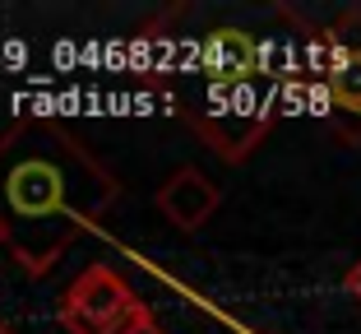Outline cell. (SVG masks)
Instances as JSON below:
<instances>
[{"instance_id":"cell-1","label":"cell","mask_w":361,"mask_h":334,"mask_svg":"<svg viewBox=\"0 0 361 334\" xmlns=\"http://www.w3.org/2000/svg\"><path fill=\"white\" fill-rule=\"evenodd\" d=\"M121 200V181L65 126L19 117L0 135V232L23 274H47Z\"/></svg>"},{"instance_id":"cell-2","label":"cell","mask_w":361,"mask_h":334,"mask_svg":"<svg viewBox=\"0 0 361 334\" xmlns=\"http://www.w3.org/2000/svg\"><path fill=\"white\" fill-rule=\"evenodd\" d=\"M135 302H139L135 288H130L116 270H106V265H88V270L70 283V292H65L61 325L70 334H93L97 325H106L111 316L130 311Z\"/></svg>"},{"instance_id":"cell-3","label":"cell","mask_w":361,"mask_h":334,"mask_svg":"<svg viewBox=\"0 0 361 334\" xmlns=\"http://www.w3.org/2000/svg\"><path fill=\"white\" fill-rule=\"evenodd\" d=\"M223 205V195L200 167H176L167 181L158 186V209L167 223H176L180 232H200L213 214Z\"/></svg>"},{"instance_id":"cell-4","label":"cell","mask_w":361,"mask_h":334,"mask_svg":"<svg viewBox=\"0 0 361 334\" xmlns=\"http://www.w3.org/2000/svg\"><path fill=\"white\" fill-rule=\"evenodd\" d=\"M200 65H204V75H209V88L250 84L259 70V47L241 28H213L200 42Z\"/></svg>"},{"instance_id":"cell-5","label":"cell","mask_w":361,"mask_h":334,"mask_svg":"<svg viewBox=\"0 0 361 334\" xmlns=\"http://www.w3.org/2000/svg\"><path fill=\"white\" fill-rule=\"evenodd\" d=\"M324 79H329V93L338 97L343 107L361 112V47H343V52L329 61Z\"/></svg>"},{"instance_id":"cell-6","label":"cell","mask_w":361,"mask_h":334,"mask_svg":"<svg viewBox=\"0 0 361 334\" xmlns=\"http://www.w3.org/2000/svg\"><path fill=\"white\" fill-rule=\"evenodd\" d=\"M343 288H348V297H357V302H361V260L343 274Z\"/></svg>"},{"instance_id":"cell-7","label":"cell","mask_w":361,"mask_h":334,"mask_svg":"<svg viewBox=\"0 0 361 334\" xmlns=\"http://www.w3.org/2000/svg\"><path fill=\"white\" fill-rule=\"evenodd\" d=\"M130 334H167V330H162V325H158V321H153V316H149V321H144V325H135V330H130Z\"/></svg>"},{"instance_id":"cell-8","label":"cell","mask_w":361,"mask_h":334,"mask_svg":"<svg viewBox=\"0 0 361 334\" xmlns=\"http://www.w3.org/2000/svg\"><path fill=\"white\" fill-rule=\"evenodd\" d=\"M0 334H14V330H10V325H5V321H0Z\"/></svg>"},{"instance_id":"cell-9","label":"cell","mask_w":361,"mask_h":334,"mask_svg":"<svg viewBox=\"0 0 361 334\" xmlns=\"http://www.w3.org/2000/svg\"><path fill=\"white\" fill-rule=\"evenodd\" d=\"M0 246H5V232H0Z\"/></svg>"}]
</instances>
